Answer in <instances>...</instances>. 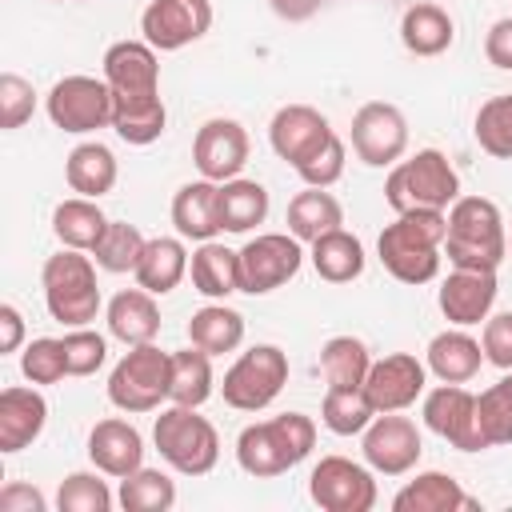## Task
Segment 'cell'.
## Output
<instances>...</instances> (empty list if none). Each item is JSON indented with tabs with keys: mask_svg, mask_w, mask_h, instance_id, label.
Here are the masks:
<instances>
[{
	"mask_svg": "<svg viewBox=\"0 0 512 512\" xmlns=\"http://www.w3.org/2000/svg\"><path fill=\"white\" fill-rule=\"evenodd\" d=\"M368 368H372L368 344L356 336H332L320 348V372H324L328 388H360Z\"/></svg>",
	"mask_w": 512,
	"mask_h": 512,
	"instance_id": "74e56055",
	"label": "cell"
},
{
	"mask_svg": "<svg viewBox=\"0 0 512 512\" xmlns=\"http://www.w3.org/2000/svg\"><path fill=\"white\" fill-rule=\"evenodd\" d=\"M108 332L120 340V344H152L156 332H160V308H156V296L144 292L140 284L136 288H124L108 300Z\"/></svg>",
	"mask_w": 512,
	"mask_h": 512,
	"instance_id": "cb8c5ba5",
	"label": "cell"
},
{
	"mask_svg": "<svg viewBox=\"0 0 512 512\" xmlns=\"http://www.w3.org/2000/svg\"><path fill=\"white\" fill-rule=\"evenodd\" d=\"M456 196H460V176L440 148H420L416 156L396 160L388 168V180H384V200L396 216L412 212V208L448 212Z\"/></svg>",
	"mask_w": 512,
	"mask_h": 512,
	"instance_id": "277c9868",
	"label": "cell"
},
{
	"mask_svg": "<svg viewBox=\"0 0 512 512\" xmlns=\"http://www.w3.org/2000/svg\"><path fill=\"white\" fill-rule=\"evenodd\" d=\"M360 452L372 472L380 476H404L420 464V428L400 412H376V420L360 432Z\"/></svg>",
	"mask_w": 512,
	"mask_h": 512,
	"instance_id": "4fadbf2b",
	"label": "cell"
},
{
	"mask_svg": "<svg viewBox=\"0 0 512 512\" xmlns=\"http://www.w3.org/2000/svg\"><path fill=\"white\" fill-rule=\"evenodd\" d=\"M188 340L208 352V356H224V352H236L240 340H244V316L236 308H228L224 300L220 304H204L192 312L188 320Z\"/></svg>",
	"mask_w": 512,
	"mask_h": 512,
	"instance_id": "836d02e7",
	"label": "cell"
},
{
	"mask_svg": "<svg viewBox=\"0 0 512 512\" xmlns=\"http://www.w3.org/2000/svg\"><path fill=\"white\" fill-rule=\"evenodd\" d=\"M168 128V108L156 96H116L112 92V132L124 140V144H156Z\"/></svg>",
	"mask_w": 512,
	"mask_h": 512,
	"instance_id": "484cf974",
	"label": "cell"
},
{
	"mask_svg": "<svg viewBox=\"0 0 512 512\" xmlns=\"http://www.w3.org/2000/svg\"><path fill=\"white\" fill-rule=\"evenodd\" d=\"M88 460L96 464V472L124 480L136 468H144V436L128 420L108 416L88 432Z\"/></svg>",
	"mask_w": 512,
	"mask_h": 512,
	"instance_id": "44dd1931",
	"label": "cell"
},
{
	"mask_svg": "<svg viewBox=\"0 0 512 512\" xmlns=\"http://www.w3.org/2000/svg\"><path fill=\"white\" fill-rule=\"evenodd\" d=\"M420 416L436 436H444L460 452H484L488 448L480 436V424H476V396L464 384H440V388L424 392Z\"/></svg>",
	"mask_w": 512,
	"mask_h": 512,
	"instance_id": "9a60e30c",
	"label": "cell"
},
{
	"mask_svg": "<svg viewBox=\"0 0 512 512\" xmlns=\"http://www.w3.org/2000/svg\"><path fill=\"white\" fill-rule=\"evenodd\" d=\"M188 272V248L176 236H152L144 244V256L136 264V284L152 296H168Z\"/></svg>",
	"mask_w": 512,
	"mask_h": 512,
	"instance_id": "4dcf8cb0",
	"label": "cell"
},
{
	"mask_svg": "<svg viewBox=\"0 0 512 512\" xmlns=\"http://www.w3.org/2000/svg\"><path fill=\"white\" fill-rule=\"evenodd\" d=\"M320 420L336 436H360L376 420V408H372L364 384L360 388H328L320 400Z\"/></svg>",
	"mask_w": 512,
	"mask_h": 512,
	"instance_id": "f35d334b",
	"label": "cell"
},
{
	"mask_svg": "<svg viewBox=\"0 0 512 512\" xmlns=\"http://www.w3.org/2000/svg\"><path fill=\"white\" fill-rule=\"evenodd\" d=\"M352 152L368 168H392L408 152V120L396 104L368 100L352 116Z\"/></svg>",
	"mask_w": 512,
	"mask_h": 512,
	"instance_id": "8fae6325",
	"label": "cell"
},
{
	"mask_svg": "<svg viewBox=\"0 0 512 512\" xmlns=\"http://www.w3.org/2000/svg\"><path fill=\"white\" fill-rule=\"evenodd\" d=\"M288 384V356L276 344H252L248 352H240L232 360V368L224 372V404L236 412H260L268 408L280 388Z\"/></svg>",
	"mask_w": 512,
	"mask_h": 512,
	"instance_id": "ba28073f",
	"label": "cell"
},
{
	"mask_svg": "<svg viewBox=\"0 0 512 512\" xmlns=\"http://www.w3.org/2000/svg\"><path fill=\"white\" fill-rule=\"evenodd\" d=\"M64 340V360H68V376H92L104 368L108 360V340L92 328H72L60 336Z\"/></svg>",
	"mask_w": 512,
	"mask_h": 512,
	"instance_id": "bcb514c9",
	"label": "cell"
},
{
	"mask_svg": "<svg viewBox=\"0 0 512 512\" xmlns=\"http://www.w3.org/2000/svg\"><path fill=\"white\" fill-rule=\"evenodd\" d=\"M444 256L452 268L472 272H496L508 256L504 216L496 200L488 196H456L448 208V232H444Z\"/></svg>",
	"mask_w": 512,
	"mask_h": 512,
	"instance_id": "7a4b0ae2",
	"label": "cell"
},
{
	"mask_svg": "<svg viewBox=\"0 0 512 512\" xmlns=\"http://www.w3.org/2000/svg\"><path fill=\"white\" fill-rule=\"evenodd\" d=\"M192 164L204 180H236L240 168L248 164V132L236 124V120H204L196 128V140H192Z\"/></svg>",
	"mask_w": 512,
	"mask_h": 512,
	"instance_id": "e0dca14e",
	"label": "cell"
},
{
	"mask_svg": "<svg viewBox=\"0 0 512 512\" xmlns=\"http://www.w3.org/2000/svg\"><path fill=\"white\" fill-rule=\"evenodd\" d=\"M344 156H348V152H344V140L332 132L296 172H300V180H304L308 188H332V184L344 176Z\"/></svg>",
	"mask_w": 512,
	"mask_h": 512,
	"instance_id": "c3c4849f",
	"label": "cell"
},
{
	"mask_svg": "<svg viewBox=\"0 0 512 512\" xmlns=\"http://www.w3.org/2000/svg\"><path fill=\"white\" fill-rule=\"evenodd\" d=\"M268 216V188L260 180H224L220 184V228L224 232H252Z\"/></svg>",
	"mask_w": 512,
	"mask_h": 512,
	"instance_id": "d590c367",
	"label": "cell"
},
{
	"mask_svg": "<svg viewBox=\"0 0 512 512\" xmlns=\"http://www.w3.org/2000/svg\"><path fill=\"white\" fill-rule=\"evenodd\" d=\"M496 272H472V268H452L440 284V312L448 316V324L456 328H472L484 324L492 316L496 304Z\"/></svg>",
	"mask_w": 512,
	"mask_h": 512,
	"instance_id": "d6986e66",
	"label": "cell"
},
{
	"mask_svg": "<svg viewBox=\"0 0 512 512\" xmlns=\"http://www.w3.org/2000/svg\"><path fill=\"white\" fill-rule=\"evenodd\" d=\"M452 40H456V24L440 4L424 0V4H412L400 16V44L412 56H440V52L452 48Z\"/></svg>",
	"mask_w": 512,
	"mask_h": 512,
	"instance_id": "f546056e",
	"label": "cell"
},
{
	"mask_svg": "<svg viewBox=\"0 0 512 512\" xmlns=\"http://www.w3.org/2000/svg\"><path fill=\"white\" fill-rule=\"evenodd\" d=\"M212 28V0H152L140 12V32L156 52H180Z\"/></svg>",
	"mask_w": 512,
	"mask_h": 512,
	"instance_id": "5bb4252c",
	"label": "cell"
},
{
	"mask_svg": "<svg viewBox=\"0 0 512 512\" xmlns=\"http://www.w3.org/2000/svg\"><path fill=\"white\" fill-rule=\"evenodd\" d=\"M44 108H48V120L72 136L112 128V88H108V80H96V76L76 72V76L56 80L52 92L44 96Z\"/></svg>",
	"mask_w": 512,
	"mask_h": 512,
	"instance_id": "9c48e42d",
	"label": "cell"
},
{
	"mask_svg": "<svg viewBox=\"0 0 512 512\" xmlns=\"http://www.w3.org/2000/svg\"><path fill=\"white\" fill-rule=\"evenodd\" d=\"M24 344V316L12 304H0V352H16Z\"/></svg>",
	"mask_w": 512,
	"mask_h": 512,
	"instance_id": "f5cc1de1",
	"label": "cell"
},
{
	"mask_svg": "<svg viewBox=\"0 0 512 512\" xmlns=\"http://www.w3.org/2000/svg\"><path fill=\"white\" fill-rule=\"evenodd\" d=\"M424 364L440 384H468V380H476V372L484 364V348L464 328H448V332L432 336Z\"/></svg>",
	"mask_w": 512,
	"mask_h": 512,
	"instance_id": "d4e9b609",
	"label": "cell"
},
{
	"mask_svg": "<svg viewBox=\"0 0 512 512\" xmlns=\"http://www.w3.org/2000/svg\"><path fill=\"white\" fill-rule=\"evenodd\" d=\"M444 232H448V212L440 208H412L400 212L376 240L380 264L388 268V276H396L400 284H428L440 272V256H444Z\"/></svg>",
	"mask_w": 512,
	"mask_h": 512,
	"instance_id": "6da1fadb",
	"label": "cell"
},
{
	"mask_svg": "<svg viewBox=\"0 0 512 512\" xmlns=\"http://www.w3.org/2000/svg\"><path fill=\"white\" fill-rule=\"evenodd\" d=\"M104 80L116 96H156L160 60L148 40H116L104 52Z\"/></svg>",
	"mask_w": 512,
	"mask_h": 512,
	"instance_id": "ffe728a7",
	"label": "cell"
},
{
	"mask_svg": "<svg viewBox=\"0 0 512 512\" xmlns=\"http://www.w3.org/2000/svg\"><path fill=\"white\" fill-rule=\"evenodd\" d=\"M484 56H488V64L512 72V16H504V20H496V24L488 28V36H484Z\"/></svg>",
	"mask_w": 512,
	"mask_h": 512,
	"instance_id": "f907efd6",
	"label": "cell"
},
{
	"mask_svg": "<svg viewBox=\"0 0 512 512\" xmlns=\"http://www.w3.org/2000/svg\"><path fill=\"white\" fill-rule=\"evenodd\" d=\"M144 232L136 228V224H124V220H112L108 224V232L100 236V244L92 248V256H96V264L104 268V272H136V264H140V256H144Z\"/></svg>",
	"mask_w": 512,
	"mask_h": 512,
	"instance_id": "b9f144b4",
	"label": "cell"
},
{
	"mask_svg": "<svg viewBox=\"0 0 512 512\" xmlns=\"http://www.w3.org/2000/svg\"><path fill=\"white\" fill-rule=\"evenodd\" d=\"M504 384H508V392H512V372H508V376H504Z\"/></svg>",
	"mask_w": 512,
	"mask_h": 512,
	"instance_id": "11a10c76",
	"label": "cell"
},
{
	"mask_svg": "<svg viewBox=\"0 0 512 512\" xmlns=\"http://www.w3.org/2000/svg\"><path fill=\"white\" fill-rule=\"evenodd\" d=\"M168 368L172 352H160L156 344H132L108 376V400L120 412H156L168 400Z\"/></svg>",
	"mask_w": 512,
	"mask_h": 512,
	"instance_id": "52a82bcc",
	"label": "cell"
},
{
	"mask_svg": "<svg viewBox=\"0 0 512 512\" xmlns=\"http://www.w3.org/2000/svg\"><path fill=\"white\" fill-rule=\"evenodd\" d=\"M48 424V400L36 388H4L0 392V452L12 456L40 440Z\"/></svg>",
	"mask_w": 512,
	"mask_h": 512,
	"instance_id": "7402d4cb",
	"label": "cell"
},
{
	"mask_svg": "<svg viewBox=\"0 0 512 512\" xmlns=\"http://www.w3.org/2000/svg\"><path fill=\"white\" fill-rule=\"evenodd\" d=\"M212 384L216 380H212V356L208 352H200L196 344L172 352V368H168V400L172 404L200 408L212 396Z\"/></svg>",
	"mask_w": 512,
	"mask_h": 512,
	"instance_id": "8d00e7d4",
	"label": "cell"
},
{
	"mask_svg": "<svg viewBox=\"0 0 512 512\" xmlns=\"http://www.w3.org/2000/svg\"><path fill=\"white\" fill-rule=\"evenodd\" d=\"M508 252H512V240H508Z\"/></svg>",
	"mask_w": 512,
	"mask_h": 512,
	"instance_id": "9f6ffc18",
	"label": "cell"
},
{
	"mask_svg": "<svg viewBox=\"0 0 512 512\" xmlns=\"http://www.w3.org/2000/svg\"><path fill=\"white\" fill-rule=\"evenodd\" d=\"M340 224H344V208L328 188H304L288 200V232L300 244H312Z\"/></svg>",
	"mask_w": 512,
	"mask_h": 512,
	"instance_id": "1f68e13d",
	"label": "cell"
},
{
	"mask_svg": "<svg viewBox=\"0 0 512 512\" xmlns=\"http://www.w3.org/2000/svg\"><path fill=\"white\" fill-rule=\"evenodd\" d=\"M44 496L32 484H8L0 492V512H44Z\"/></svg>",
	"mask_w": 512,
	"mask_h": 512,
	"instance_id": "816d5d0a",
	"label": "cell"
},
{
	"mask_svg": "<svg viewBox=\"0 0 512 512\" xmlns=\"http://www.w3.org/2000/svg\"><path fill=\"white\" fill-rule=\"evenodd\" d=\"M308 496L324 512H372L376 480L364 464L348 456H320V464L308 476Z\"/></svg>",
	"mask_w": 512,
	"mask_h": 512,
	"instance_id": "7c38bea8",
	"label": "cell"
},
{
	"mask_svg": "<svg viewBox=\"0 0 512 512\" xmlns=\"http://www.w3.org/2000/svg\"><path fill=\"white\" fill-rule=\"evenodd\" d=\"M116 176H120L116 156H112V148L100 144V140L76 144V148L68 152V160H64V180H68V188L80 192V196H88V200H100L104 192H112V188H116Z\"/></svg>",
	"mask_w": 512,
	"mask_h": 512,
	"instance_id": "4316f807",
	"label": "cell"
},
{
	"mask_svg": "<svg viewBox=\"0 0 512 512\" xmlns=\"http://www.w3.org/2000/svg\"><path fill=\"white\" fill-rule=\"evenodd\" d=\"M480 348L488 364H496L500 372H512V312H496L484 320Z\"/></svg>",
	"mask_w": 512,
	"mask_h": 512,
	"instance_id": "681fc988",
	"label": "cell"
},
{
	"mask_svg": "<svg viewBox=\"0 0 512 512\" xmlns=\"http://www.w3.org/2000/svg\"><path fill=\"white\" fill-rule=\"evenodd\" d=\"M472 132H476V144H480L488 156L512 160V92L484 100L480 112H476Z\"/></svg>",
	"mask_w": 512,
	"mask_h": 512,
	"instance_id": "60d3db41",
	"label": "cell"
},
{
	"mask_svg": "<svg viewBox=\"0 0 512 512\" xmlns=\"http://www.w3.org/2000/svg\"><path fill=\"white\" fill-rule=\"evenodd\" d=\"M316 444V424L304 412H280L272 420H256L236 436V460L248 476H284L296 468Z\"/></svg>",
	"mask_w": 512,
	"mask_h": 512,
	"instance_id": "3957f363",
	"label": "cell"
},
{
	"mask_svg": "<svg viewBox=\"0 0 512 512\" xmlns=\"http://www.w3.org/2000/svg\"><path fill=\"white\" fill-rule=\"evenodd\" d=\"M188 276L200 296L228 300L232 292H240V252H232L216 240H204L188 260Z\"/></svg>",
	"mask_w": 512,
	"mask_h": 512,
	"instance_id": "83f0119b",
	"label": "cell"
},
{
	"mask_svg": "<svg viewBox=\"0 0 512 512\" xmlns=\"http://www.w3.org/2000/svg\"><path fill=\"white\" fill-rule=\"evenodd\" d=\"M44 304L48 316L68 328H88L100 312V288H96V264L80 248H60L40 268Z\"/></svg>",
	"mask_w": 512,
	"mask_h": 512,
	"instance_id": "5b68a950",
	"label": "cell"
},
{
	"mask_svg": "<svg viewBox=\"0 0 512 512\" xmlns=\"http://www.w3.org/2000/svg\"><path fill=\"white\" fill-rule=\"evenodd\" d=\"M308 256H312L316 276L328 280V284H348V280H356L364 272V244L344 228H332L320 240H312Z\"/></svg>",
	"mask_w": 512,
	"mask_h": 512,
	"instance_id": "e575fe53",
	"label": "cell"
},
{
	"mask_svg": "<svg viewBox=\"0 0 512 512\" xmlns=\"http://www.w3.org/2000/svg\"><path fill=\"white\" fill-rule=\"evenodd\" d=\"M392 508L396 512H460V508H476V504L448 472H420L392 496Z\"/></svg>",
	"mask_w": 512,
	"mask_h": 512,
	"instance_id": "f1b7e54d",
	"label": "cell"
},
{
	"mask_svg": "<svg viewBox=\"0 0 512 512\" xmlns=\"http://www.w3.org/2000/svg\"><path fill=\"white\" fill-rule=\"evenodd\" d=\"M20 372L28 384H56L68 376V360H64V340L40 336L20 352Z\"/></svg>",
	"mask_w": 512,
	"mask_h": 512,
	"instance_id": "f6af8a7d",
	"label": "cell"
},
{
	"mask_svg": "<svg viewBox=\"0 0 512 512\" xmlns=\"http://www.w3.org/2000/svg\"><path fill=\"white\" fill-rule=\"evenodd\" d=\"M152 440H156V452L180 476H208L220 460V436H216L212 420L200 416V408H188V404L164 408L152 424Z\"/></svg>",
	"mask_w": 512,
	"mask_h": 512,
	"instance_id": "8992f818",
	"label": "cell"
},
{
	"mask_svg": "<svg viewBox=\"0 0 512 512\" xmlns=\"http://www.w3.org/2000/svg\"><path fill=\"white\" fill-rule=\"evenodd\" d=\"M268 4H272V12H276L280 20L300 24V20H312V16L320 12L324 0H268Z\"/></svg>",
	"mask_w": 512,
	"mask_h": 512,
	"instance_id": "db71d44e",
	"label": "cell"
},
{
	"mask_svg": "<svg viewBox=\"0 0 512 512\" xmlns=\"http://www.w3.org/2000/svg\"><path fill=\"white\" fill-rule=\"evenodd\" d=\"M116 504L124 512H168L176 504V484L160 468H136L132 476L120 480Z\"/></svg>",
	"mask_w": 512,
	"mask_h": 512,
	"instance_id": "ab89813d",
	"label": "cell"
},
{
	"mask_svg": "<svg viewBox=\"0 0 512 512\" xmlns=\"http://www.w3.org/2000/svg\"><path fill=\"white\" fill-rule=\"evenodd\" d=\"M476 424H480V436L488 448L512 444V392L504 380L476 396Z\"/></svg>",
	"mask_w": 512,
	"mask_h": 512,
	"instance_id": "7bdbcfd3",
	"label": "cell"
},
{
	"mask_svg": "<svg viewBox=\"0 0 512 512\" xmlns=\"http://www.w3.org/2000/svg\"><path fill=\"white\" fill-rule=\"evenodd\" d=\"M112 504H116V496L108 492V484L96 472H72L60 480V492H56L60 512H108Z\"/></svg>",
	"mask_w": 512,
	"mask_h": 512,
	"instance_id": "ee69618b",
	"label": "cell"
},
{
	"mask_svg": "<svg viewBox=\"0 0 512 512\" xmlns=\"http://www.w3.org/2000/svg\"><path fill=\"white\" fill-rule=\"evenodd\" d=\"M332 136V124L312 104H284L268 124V144L280 160L300 168L324 140Z\"/></svg>",
	"mask_w": 512,
	"mask_h": 512,
	"instance_id": "ac0fdd59",
	"label": "cell"
},
{
	"mask_svg": "<svg viewBox=\"0 0 512 512\" xmlns=\"http://www.w3.org/2000/svg\"><path fill=\"white\" fill-rule=\"evenodd\" d=\"M32 112H36L32 84L24 76H16V72H4L0 76V128L16 132V128H24L32 120Z\"/></svg>",
	"mask_w": 512,
	"mask_h": 512,
	"instance_id": "7dc6e473",
	"label": "cell"
},
{
	"mask_svg": "<svg viewBox=\"0 0 512 512\" xmlns=\"http://www.w3.org/2000/svg\"><path fill=\"white\" fill-rule=\"evenodd\" d=\"M108 216L100 212L96 200L88 196H72V200H60L56 212H52V232L64 248H80V252H92L100 244V236L108 232Z\"/></svg>",
	"mask_w": 512,
	"mask_h": 512,
	"instance_id": "d6a6232c",
	"label": "cell"
},
{
	"mask_svg": "<svg viewBox=\"0 0 512 512\" xmlns=\"http://www.w3.org/2000/svg\"><path fill=\"white\" fill-rule=\"evenodd\" d=\"M428 384V364H420L412 352H392L372 360L364 376V392L376 412H404L424 396Z\"/></svg>",
	"mask_w": 512,
	"mask_h": 512,
	"instance_id": "2e32d148",
	"label": "cell"
},
{
	"mask_svg": "<svg viewBox=\"0 0 512 512\" xmlns=\"http://www.w3.org/2000/svg\"><path fill=\"white\" fill-rule=\"evenodd\" d=\"M172 224L184 240H212L220 228V184L216 180H192L172 196Z\"/></svg>",
	"mask_w": 512,
	"mask_h": 512,
	"instance_id": "603a6c76",
	"label": "cell"
},
{
	"mask_svg": "<svg viewBox=\"0 0 512 512\" xmlns=\"http://www.w3.org/2000/svg\"><path fill=\"white\" fill-rule=\"evenodd\" d=\"M304 264V248L292 232H264L240 248V292L268 296L288 284Z\"/></svg>",
	"mask_w": 512,
	"mask_h": 512,
	"instance_id": "30bf717a",
	"label": "cell"
}]
</instances>
